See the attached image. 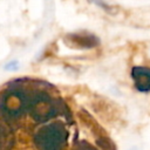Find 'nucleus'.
I'll use <instances>...</instances> for the list:
<instances>
[{
  "label": "nucleus",
  "mask_w": 150,
  "mask_h": 150,
  "mask_svg": "<svg viewBox=\"0 0 150 150\" xmlns=\"http://www.w3.org/2000/svg\"><path fill=\"white\" fill-rule=\"evenodd\" d=\"M132 77L135 80V86L141 91L150 90V69L136 67L132 69Z\"/></svg>",
  "instance_id": "f03ea898"
},
{
  "label": "nucleus",
  "mask_w": 150,
  "mask_h": 150,
  "mask_svg": "<svg viewBox=\"0 0 150 150\" xmlns=\"http://www.w3.org/2000/svg\"><path fill=\"white\" fill-rule=\"evenodd\" d=\"M68 132L60 122L41 127L35 136L34 143L39 150H61L67 142Z\"/></svg>",
  "instance_id": "f257e3e1"
},
{
  "label": "nucleus",
  "mask_w": 150,
  "mask_h": 150,
  "mask_svg": "<svg viewBox=\"0 0 150 150\" xmlns=\"http://www.w3.org/2000/svg\"><path fill=\"white\" fill-rule=\"evenodd\" d=\"M6 137H7V132H6L5 128H4L2 125H0V148H1V146H2V144L5 143Z\"/></svg>",
  "instance_id": "7ed1b4c3"
},
{
  "label": "nucleus",
  "mask_w": 150,
  "mask_h": 150,
  "mask_svg": "<svg viewBox=\"0 0 150 150\" xmlns=\"http://www.w3.org/2000/svg\"><path fill=\"white\" fill-rule=\"evenodd\" d=\"M16 66H18V62L16 61H12V62H9V63H7L6 66H5V68L6 69H14V68H16Z\"/></svg>",
  "instance_id": "20e7f679"
}]
</instances>
